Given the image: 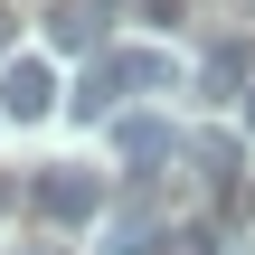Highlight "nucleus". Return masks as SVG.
I'll list each match as a JSON object with an SVG mask.
<instances>
[{
  "label": "nucleus",
  "mask_w": 255,
  "mask_h": 255,
  "mask_svg": "<svg viewBox=\"0 0 255 255\" xmlns=\"http://www.w3.org/2000/svg\"><path fill=\"white\" fill-rule=\"evenodd\" d=\"M0 199H9V189H0Z\"/></svg>",
  "instance_id": "nucleus-10"
},
{
  "label": "nucleus",
  "mask_w": 255,
  "mask_h": 255,
  "mask_svg": "<svg viewBox=\"0 0 255 255\" xmlns=\"http://www.w3.org/2000/svg\"><path fill=\"white\" fill-rule=\"evenodd\" d=\"M104 9H114V0H47V47H57V57H85V47L104 38Z\"/></svg>",
  "instance_id": "nucleus-3"
},
{
  "label": "nucleus",
  "mask_w": 255,
  "mask_h": 255,
  "mask_svg": "<svg viewBox=\"0 0 255 255\" xmlns=\"http://www.w3.org/2000/svg\"><path fill=\"white\" fill-rule=\"evenodd\" d=\"M57 114V66L47 57H9L0 66V123H47Z\"/></svg>",
  "instance_id": "nucleus-1"
},
{
  "label": "nucleus",
  "mask_w": 255,
  "mask_h": 255,
  "mask_svg": "<svg viewBox=\"0 0 255 255\" xmlns=\"http://www.w3.org/2000/svg\"><path fill=\"white\" fill-rule=\"evenodd\" d=\"M38 208L66 218V227H85V218H95V180H85V170H47V180H38Z\"/></svg>",
  "instance_id": "nucleus-5"
},
{
  "label": "nucleus",
  "mask_w": 255,
  "mask_h": 255,
  "mask_svg": "<svg viewBox=\"0 0 255 255\" xmlns=\"http://www.w3.org/2000/svg\"><path fill=\"white\" fill-rule=\"evenodd\" d=\"M189 161H199V180H208V189H227V180H237V142H227V132H199V142H189Z\"/></svg>",
  "instance_id": "nucleus-7"
},
{
  "label": "nucleus",
  "mask_w": 255,
  "mask_h": 255,
  "mask_svg": "<svg viewBox=\"0 0 255 255\" xmlns=\"http://www.w3.org/2000/svg\"><path fill=\"white\" fill-rule=\"evenodd\" d=\"M199 76H208V85H218V95H227V85H237V76H246V57H237V47H218V57H208V66H199Z\"/></svg>",
  "instance_id": "nucleus-8"
},
{
  "label": "nucleus",
  "mask_w": 255,
  "mask_h": 255,
  "mask_svg": "<svg viewBox=\"0 0 255 255\" xmlns=\"http://www.w3.org/2000/svg\"><path fill=\"white\" fill-rule=\"evenodd\" d=\"M104 66H114V85H142V95H170L180 85V57L170 47H114Z\"/></svg>",
  "instance_id": "nucleus-4"
},
{
  "label": "nucleus",
  "mask_w": 255,
  "mask_h": 255,
  "mask_svg": "<svg viewBox=\"0 0 255 255\" xmlns=\"http://www.w3.org/2000/svg\"><path fill=\"white\" fill-rule=\"evenodd\" d=\"M246 132H255V85H246Z\"/></svg>",
  "instance_id": "nucleus-9"
},
{
  "label": "nucleus",
  "mask_w": 255,
  "mask_h": 255,
  "mask_svg": "<svg viewBox=\"0 0 255 255\" xmlns=\"http://www.w3.org/2000/svg\"><path fill=\"white\" fill-rule=\"evenodd\" d=\"M114 151H123V170H161V161L180 151V132H170L161 114H123V123H114Z\"/></svg>",
  "instance_id": "nucleus-2"
},
{
  "label": "nucleus",
  "mask_w": 255,
  "mask_h": 255,
  "mask_svg": "<svg viewBox=\"0 0 255 255\" xmlns=\"http://www.w3.org/2000/svg\"><path fill=\"white\" fill-rule=\"evenodd\" d=\"M151 246H161V218L132 208V218H104V246H95V255H151Z\"/></svg>",
  "instance_id": "nucleus-6"
}]
</instances>
